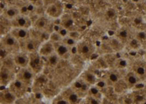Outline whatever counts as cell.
I'll return each instance as SVG.
<instances>
[{"label":"cell","instance_id":"cell-1","mask_svg":"<svg viewBox=\"0 0 146 104\" xmlns=\"http://www.w3.org/2000/svg\"><path fill=\"white\" fill-rule=\"evenodd\" d=\"M1 43L7 51H13L15 53L18 52L21 48L20 42L10 32L3 35Z\"/></svg>","mask_w":146,"mask_h":104},{"label":"cell","instance_id":"cell-2","mask_svg":"<svg viewBox=\"0 0 146 104\" xmlns=\"http://www.w3.org/2000/svg\"><path fill=\"white\" fill-rule=\"evenodd\" d=\"M11 27H21V28L29 29L32 27V20L27 15L20 14L15 19L10 21Z\"/></svg>","mask_w":146,"mask_h":104},{"label":"cell","instance_id":"cell-3","mask_svg":"<svg viewBox=\"0 0 146 104\" xmlns=\"http://www.w3.org/2000/svg\"><path fill=\"white\" fill-rule=\"evenodd\" d=\"M35 71L30 67H22L20 69V71L17 73V79H20L26 84H29L32 83L35 77Z\"/></svg>","mask_w":146,"mask_h":104},{"label":"cell","instance_id":"cell-4","mask_svg":"<svg viewBox=\"0 0 146 104\" xmlns=\"http://www.w3.org/2000/svg\"><path fill=\"white\" fill-rule=\"evenodd\" d=\"M62 13V6L58 2H53L47 5L45 13L50 19H58Z\"/></svg>","mask_w":146,"mask_h":104},{"label":"cell","instance_id":"cell-5","mask_svg":"<svg viewBox=\"0 0 146 104\" xmlns=\"http://www.w3.org/2000/svg\"><path fill=\"white\" fill-rule=\"evenodd\" d=\"M133 73H135L140 80L146 79V61L145 59L137 60L133 65Z\"/></svg>","mask_w":146,"mask_h":104},{"label":"cell","instance_id":"cell-6","mask_svg":"<svg viewBox=\"0 0 146 104\" xmlns=\"http://www.w3.org/2000/svg\"><path fill=\"white\" fill-rule=\"evenodd\" d=\"M21 42H23L24 51L28 52L29 54L38 51L40 47V43H41L39 40L35 38H32V37H29Z\"/></svg>","mask_w":146,"mask_h":104},{"label":"cell","instance_id":"cell-7","mask_svg":"<svg viewBox=\"0 0 146 104\" xmlns=\"http://www.w3.org/2000/svg\"><path fill=\"white\" fill-rule=\"evenodd\" d=\"M10 33L19 41L21 42L26 39L30 37L29 29L21 28V27H11L9 31Z\"/></svg>","mask_w":146,"mask_h":104},{"label":"cell","instance_id":"cell-8","mask_svg":"<svg viewBox=\"0 0 146 104\" xmlns=\"http://www.w3.org/2000/svg\"><path fill=\"white\" fill-rule=\"evenodd\" d=\"M40 54L38 51L31 53L29 55V67L35 71L36 73V72H40L42 68V61L40 58Z\"/></svg>","mask_w":146,"mask_h":104},{"label":"cell","instance_id":"cell-9","mask_svg":"<svg viewBox=\"0 0 146 104\" xmlns=\"http://www.w3.org/2000/svg\"><path fill=\"white\" fill-rule=\"evenodd\" d=\"M10 90L16 96L22 95L27 91V84L16 78L10 85Z\"/></svg>","mask_w":146,"mask_h":104},{"label":"cell","instance_id":"cell-10","mask_svg":"<svg viewBox=\"0 0 146 104\" xmlns=\"http://www.w3.org/2000/svg\"><path fill=\"white\" fill-rule=\"evenodd\" d=\"M13 60L16 66L20 68L28 67L29 64V55H27L26 53L23 52H16L15 53Z\"/></svg>","mask_w":146,"mask_h":104},{"label":"cell","instance_id":"cell-11","mask_svg":"<svg viewBox=\"0 0 146 104\" xmlns=\"http://www.w3.org/2000/svg\"><path fill=\"white\" fill-rule=\"evenodd\" d=\"M38 52L41 56L49 57L55 53V46L50 41H45L40 45Z\"/></svg>","mask_w":146,"mask_h":104},{"label":"cell","instance_id":"cell-12","mask_svg":"<svg viewBox=\"0 0 146 104\" xmlns=\"http://www.w3.org/2000/svg\"><path fill=\"white\" fill-rule=\"evenodd\" d=\"M21 14V8L16 7V6H10V7H6L4 10L3 16L7 20H13L15 17Z\"/></svg>","mask_w":146,"mask_h":104},{"label":"cell","instance_id":"cell-13","mask_svg":"<svg viewBox=\"0 0 146 104\" xmlns=\"http://www.w3.org/2000/svg\"><path fill=\"white\" fill-rule=\"evenodd\" d=\"M12 78H13V71L11 69L4 66L1 69L0 73V79L2 84H7L10 82Z\"/></svg>","mask_w":146,"mask_h":104},{"label":"cell","instance_id":"cell-14","mask_svg":"<svg viewBox=\"0 0 146 104\" xmlns=\"http://www.w3.org/2000/svg\"><path fill=\"white\" fill-rule=\"evenodd\" d=\"M50 17L41 16L36 19L35 22V28L40 30H45L50 25Z\"/></svg>","mask_w":146,"mask_h":104},{"label":"cell","instance_id":"cell-15","mask_svg":"<svg viewBox=\"0 0 146 104\" xmlns=\"http://www.w3.org/2000/svg\"><path fill=\"white\" fill-rule=\"evenodd\" d=\"M1 96H3V102L7 103H13L17 97L10 89L4 91L3 93L2 92Z\"/></svg>","mask_w":146,"mask_h":104},{"label":"cell","instance_id":"cell-16","mask_svg":"<svg viewBox=\"0 0 146 104\" xmlns=\"http://www.w3.org/2000/svg\"><path fill=\"white\" fill-rule=\"evenodd\" d=\"M126 81H127L128 85H129L130 87H135L139 84L141 80L135 73H131L128 74V76H126Z\"/></svg>","mask_w":146,"mask_h":104},{"label":"cell","instance_id":"cell-17","mask_svg":"<svg viewBox=\"0 0 146 104\" xmlns=\"http://www.w3.org/2000/svg\"><path fill=\"white\" fill-rule=\"evenodd\" d=\"M55 52L60 57H63L66 56L69 53V48L68 45L66 44L60 43L57 45V47H55Z\"/></svg>","mask_w":146,"mask_h":104},{"label":"cell","instance_id":"cell-18","mask_svg":"<svg viewBox=\"0 0 146 104\" xmlns=\"http://www.w3.org/2000/svg\"><path fill=\"white\" fill-rule=\"evenodd\" d=\"M73 24H74L73 19L70 16H66V18L63 19L62 21L61 22V25H62V27L66 29H69L72 27Z\"/></svg>","mask_w":146,"mask_h":104},{"label":"cell","instance_id":"cell-19","mask_svg":"<svg viewBox=\"0 0 146 104\" xmlns=\"http://www.w3.org/2000/svg\"><path fill=\"white\" fill-rule=\"evenodd\" d=\"M48 57V63H49V65H50V66H56L57 64H58V59H59L60 57L56 54V52Z\"/></svg>","mask_w":146,"mask_h":104},{"label":"cell","instance_id":"cell-20","mask_svg":"<svg viewBox=\"0 0 146 104\" xmlns=\"http://www.w3.org/2000/svg\"><path fill=\"white\" fill-rule=\"evenodd\" d=\"M78 51L80 52V54L83 55H87L91 51V47L87 43H82L78 48Z\"/></svg>","mask_w":146,"mask_h":104},{"label":"cell","instance_id":"cell-21","mask_svg":"<svg viewBox=\"0 0 146 104\" xmlns=\"http://www.w3.org/2000/svg\"><path fill=\"white\" fill-rule=\"evenodd\" d=\"M67 101L70 103H75L78 101V95L74 91H70L68 92V97H67Z\"/></svg>","mask_w":146,"mask_h":104},{"label":"cell","instance_id":"cell-22","mask_svg":"<svg viewBox=\"0 0 146 104\" xmlns=\"http://www.w3.org/2000/svg\"><path fill=\"white\" fill-rule=\"evenodd\" d=\"M62 42H63L64 44H66V45L72 46V45H74L75 43H76V40H75V39H73L72 37L67 35L66 37H63V38H62Z\"/></svg>","mask_w":146,"mask_h":104},{"label":"cell","instance_id":"cell-23","mask_svg":"<svg viewBox=\"0 0 146 104\" xmlns=\"http://www.w3.org/2000/svg\"><path fill=\"white\" fill-rule=\"evenodd\" d=\"M137 38L139 41H145L146 40V32L144 31H139L137 34Z\"/></svg>","mask_w":146,"mask_h":104},{"label":"cell","instance_id":"cell-24","mask_svg":"<svg viewBox=\"0 0 146 104\" xmlns=\"http://www.w3.org/2000/svg\"><path fill=\"white\" fill-rule=\"evenodd\" d=\"M58 33L60 35L62 36V37H66V36L68 35V30H67V29L64 28V27H60V29H58Z\"/></svg>","mask_w":146,"mask_h":104},{"label":"cell","instance_id":"cell-25","mask_svg":"<svg viewBox=\"0 0 146 104\" xmlns=\"http://www.w3.org/2000/svg\"><path fill=\"white\" fill-rule=\"evenodd\" d=\"M118 37H121V39H126L129 37V33L126 29H121L119 32H118Z\"/></svg>","mask_w":146,"mask_h":104},{"label":"cell","instance_id":"cell-26","mask_svg":"<svg viewBox=\"0 0 146 104\" xmlns=\"http://www.w3.org/2000/svg\"><path fill=\"white\" fill-rule=\"evenodd\" d=\"M139 43H140V41L137 38L132 39L131 40V42H130V45L132 47H137V46H138L139 45Z\"/></svg>","mask_w":146,"mask_h":104},{"label":"cell","instance_id":"cell-27","mask_svg":"<svg viewBox=\"0 0 146 104\" xmlns=\"http://www.w3.org/2000/svg\"><path fill=\"white\" fill-rule=\"evenodd\" d=\"M109 79L112 82L115 83V82H117L118 81V76L115 75V73H111L110 75L109 76Z\"/></svg>","mask_w":146,"mask_h":104},{"label":"cell","instance_id":"cell-28","mask_svg":"<svg viewBox=\"0 0 146 104\" xmlns=\"http://www.w3.org/2000/svg\"><path fill=\"white\" fill-rule=\"evenodd\" d=\"M118 65H119V67H125L126 65H127V62H126L125 59H120L119 61H118Z\"/></svg>","mask_w":146,"mask_h":104},{"label":"cell","instance_id":"cell-29","mask_svg":"<svg viewBox=\"0 0 146 104\" xmlns=\"http://www.w3.org/2000/svg\"><path fill=\"white\" fill-rule=\"evenodd\" d=\"M134 22L137 25H139V24H141L143 23V19H142L141 17H137L134 20Z\"/></svg>","mask_w":146,"mask_h":104},{"label":"cell","instance_id":"cell-30","mask_svg":"<svg viewBox=\"0 0 146 104\" xmlns=\"http://www.w3.org/2000/svg\"><path fill=\"white\" fill-rule=\"evenodd\" d=\"M115 12L113 10H109L108 12H107V15H108L109 18H113V17L115 16Z\"/></svg>","mask_w":146,"mask_h":104},{"label":"cell","instance_id":"cell-31","mask_svg":"<svg viewBox=\"0 0 146 104\" xmlns=\"http://www.w3.org/2000/svg\"><path fill=\"white\" fill-rule=\"evenodd\" d=\"M86 79L88 82H92V81H94V76L93 75H91V74H88Z\"/></svg>","mask_w":146,"mask_h":104},{"label":"cell","instance_id":"cell-32","mask_svg":"<svg viewBox=\"0 0 146 104\" xmlns=\"http://www.w3.org/2000/svg\"><path fill=\"white\" fill-rule=\"evenodd\" d=\"M91 94L92 95H96L99 93L98 90L96 89V88H91Z\"/></svg>","mask_w":146,"mask_h":104},{"label":"cell","instance_id":"cell-33","mask_svg":"<svg viewBox=\"0 0 146 104\" xmlns=\"http://www.w3.org/2000/svg\"><path fill=\"white\" fill-rule=\"evenodd\" d=\"M48 2V5H49V4H51V3H53V2H56V0H47Z\"/></svg>","mask_w":146,"mask_h":104},{"label":"cell","instance_id":"cell-34","mask_svg":"<svg viewBox=\"0 0 146 104\" xmlns=\"http://www.w3.org/2000/svg\"><path fill=\"white\" fill-rule=\"evenodd\" d=\"M30 1H31V2H33V3H36V2L40 1V0H30Z\"/></svg>","mask_w":146,"mask_h":104},{"label":"cell","instance_id":"cell-35","mask_svg":"<svg viewBox=\"0 0 146 104\" xmlns=\"http://www.w3.org/2000/svg\"><path fill=\"white\" fill-rule=\"evenodd\" d=\"M131 2H135V3H137V2H139L140 0H131Z\"/></svg>","mask_w":146,"mask_h":104},{"label":"cell","instance_id":"cell-36","mask_svg":"<svg viewBox=\"0 0 146 104\" xmlns=\"http://www.w3.org/2000/svg\"><path fill=\"white\" fill-rule=\"evenodd\" d=\"M144 93H145V97H146V88H145V89L144 90Z\"/></svg>","mask_w":146,"mask_h":104},{"label":"cell","instance_id":"cell-37","mask_svg":"<svg viewBox=\"0 0 146 104\" xmlns=\"http://www.w3.org/2000/svg\"><path fill=\"white\" fill-rule=\"evenodd\" d=\"M144 59H145V61H146V53L145 54V57H144Z\"/></svg>","mask_w":146,"mask_h":104},{"label":"cell","instance_id":"cell-38","mask_svg":"<svg viewBox=\"0 0 146 104\" xmlns=\"http://www.w3.org/2000/svg\"><path fill=\"white\" fill-rule=\"evenodd\" d=\"M7 2H13V1H14V0H7Z\"/></svg>","mask_w":146,"mask_h":104},{"label":"cell","instance_id":"cell-39","mask_svg":"<svg viewBox=\"0 0 146 104\" xmlns=\"http://www.w3.org/2000/svg\"><path fill=\"white\" fill-rule=\"evenodd\" d=\"M123 2H128V0H123Z\"/></svg>","mask_w":146,"mask_h":104},{"label":"cell","instance_id":"cell-40","mask_svg":"<svg viewBox=\"0 0 146 104\" xmlns=\"http://www.w3.org/2000/svg\"><path fill=\"white\" fill-rule=\"evenodd\" d=\"M22 1H23V2H26L27 0H22Z\"/></svg>","mask_w":146,"mask_h":104}]
</instances>
